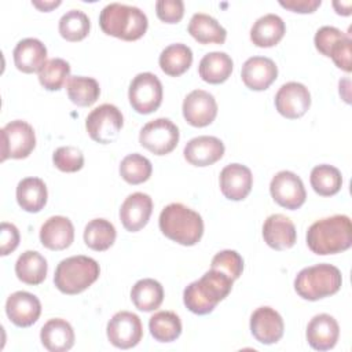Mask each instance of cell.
<instances>
[{
	"label": "cell",
	"instance_id": "6da1fadb",
	"mask_svg": "<svg viewBox=\"0 0 352 352\" xmlns=\"http://www.w3.org/2000/svg\"><path fill=\"white\" fill-rule=\"evenodd\" d=\"M307 245L320 256L341 253L352 245V223L345 214L316 220L307 231Z\"/></svg>",
	"mask_w": 352,
	"mask_h": 352
},
{
	"label": "cell",
	"instance_id": "7a4b0ae2",
	"mask_svg": "<svg viewBox=\"0 0 352 352\" xmlns=\"http://www.w3.org/2000/svg\"><path fill=\"white\" fill-rule=\"evenodd\" d=\"M232 279L226 274L209 270L198 280L191 282L183 292V301L188 311L197 315L212 312L232 289Z\"/></svg>",
	"mask_w": 352,
	"mask_h": 352
},
{
	"label": "cell",
	"instance_id": "3957f363",
	"mask_svg": "<svg viewBox=\"0 0 352 352\" xmlns=\"http://www.w3.org/2000/svg\"><path fill=\"white\" fill-rule=\"evenodd\" d=\"M158 223L160 230L166 238L183 246L198 243L204 234L201 214L179 202L166 205L160 214Z\"/></svg>",
	"mask_w": 352,
	"mask_h": 352
},
{
	"label": "cell",
	"instance_id": "277c9868",
	"mask_svg": "<svg viewBox=\"0 0 352 352\" xmlns=\"http://www.w3.org/2000/svg\"><path fill=\"white\" fill-rule=\"evenodd\" d=\"M99 25L109 36L133 41L146 33L148 21L146 14L138 7L110 3L100 11Z\"/></svg>",
	"mask_w": 352,
	"mask_h": 352
},
{
	"label": "cell",
	"instance_id": "5b68a950",
	"mask_svg": "<svg viewBox=\"0 0 352 352\" xmlns=\"http://www.w3.org/2000/svg\"><path fill=\"white\" fill-rule=\"evenodd\" d=\"M342 285V276L331 264H316L302 268L294 279V290L308 301H316L336 294Z\"/></svg>",
	"mask_w": 352,
	"mask_h": 352
},
{
	"label": "cell",
	"instance_id": "8992f818",
	"mask_svg": "<svg viewBox=\"0 0 352 352\" xmlns=\"http://www.w3.org/2000/svg\"><path fill=\"white\" fill-rule=\"evenodd\" d=\"M100 274L96 260L88 256H72L62 260L55 270L54 283L65 294H78L88 289Z\"/></svg>",
	"mask_w": 352,
	"mask_h": 352
},
{
	"label": "cell",
	"instance_id": "52a82bcc",
	"mask_svg": "<svg viewBox=\"0 0 352 352\" xmlns=\"http://www.w3.org/2000/svg\"><path fill=\"white\" fill-rule=\"evenodd\" d=\"M124 125V118L118 107L103 103L95 107L85 118V128L92 140L109 144L118 138Z\"/></svg>",
	"mask_w": 352,
	"mask_h": 352
},
{
	"label": "cell",
	"instance_id": "ba28073f",
	"mask_svg": "<svg viewBox=\"0 0 352 352\" xmlns=\"http://www.w3.org/2000/svg\"><path fill=\"white\" fill-rule=\"evenodd\" d=\"M128 98L136 113L150 114L155 111L162 102V84L153 73H139L129 84Z\"/></svg>",
	"mask_w": 352,
	"mask_h": 352
},
{
	"label": "cell",
	"instance_id": "9c48e42d",
	"mask_svg": "<svg viewBox=\"0 0 352 352\" xmlns=\"http://www.w3.org/2000/svg\"><path fill=\"white\" fill-rule=\"evenodd\" d=\"M36 146L34 129L22 120H15L1 128V161L26 158Z\"/></svg>",
	"mask_w": 352,
	"mask_h": 352
},
{
	"label": "cell",
	"instance_id": "30bf717a",
	"mask_svg": "<svg viewBox=\"0 0 352 352\" xmlns=\"http://www.w3.org/2000/svg\"><path fill=\"white\" fill-rule=\"evenodd\" d=\"M179 138V128L169 118H155L140 129L139 143L155 155H165L175 150Z\"/></svg>",
	"mask_w": 352,
	"mask_h": 352
},
{
	"label": "cell",
	"instance_id": "8fae6325",
	"mask_svg": "<svg viewBox=\"0 0 352 352\" xmlns=\"http://www.w3.org/2000/svg\"><path fill=\"white\" fill-rule=\"evenodd\" d=\"M107 338L111 345L120 349L136 346L143 337L140 318L129 311H120L107 323Z\"/></svg>",
	"mask_w": 352,
	"mask_h": 352
},
{
	"label": "cell",
	"instance_id": "7c38bea8",
	"mask_svg": "<svg viewBox=\"0 0 352 352\" xmlns=\"http://www.w3.org/2000/svg\"><path fill=\"white\" fill-rule=\"evenodd\" d=\"M270 192L278 205L290 210L302 206L307 198L302 180L290 170H280L272 177Z\"/></svg>",
	"mask_w": 352,
	"mask_h": 352
},
{
	"label": "cell",
	"instance_id": "4fadbf2b",
	"mask_svg": "<svg viewBox=\"0 0 352 352\" xmlns=\"http://www.w3.org/2000/svg\"><path fill=\"white\" fill-rule=\"evenodd\" d=\"M311 106V94L308 88L296 81L283 84L275 95V107L278 113L289 120L302 117Z\"/></svg>",
	"mask_w": 352,
	"mask_h": 352
},
{
	"label": "cell",
	"instance_id": "5bb4252c",
	"mask_svg": "<svg viewBox=\"0 0 352 352\" xmlns=\"http://www.w3.org/2000/svg\"><path fill=\"white\" fill-rule=\"evenodd\" d=\"M217 116V103L212 94L204 89L191 91L183 100V117L192 126H206Z\"/></svg>",
	"mask_w": 352,
	"mask_h": 352
},
{
	"label": "cell",
	"instance_id": "9a60e30c",
	"mask_svg": "<svg viewBox=\"0 0 352 352\" xmlns=\"http://www.w3.org/2000/svg\"><path fill=\"white\" fill-rule=\"evenodd\" d=\"M283 319L271 307H260L250 316V331L253 337L265 345L278 342L283 336Z\"/></svg>",
	"mask_w": 352,
	"mask_h": 352
},
{
	"label": "cell",
	"instance_id": "2e32d148",
	"mask_svg": "<svg viewBox=\"0 0 352 352\" xmlns=\"http://www.w3.org/2000/svg\"><path fill=\"white\" fill-rule=\"evenodd\" d=\"M6 314L18 327H29L37 322L41 314L40 300L29 292H15L6 301Z\"/></svg>",
	"mask_w": 352,
	"mask_h": 352
},
{
	"label": "cell",
	"instance_id": "e0dca14e",
	"mask_svg": "<svg viewBox=\"0 0 352 352\" xmlns=\"http://www.w3.org/2000/svg\"><path fill=\"white\" fill-rule=\"evenodd\" d=\"M220 190L231 201H242L248 197L253 186V176L248 166L230 164L220 172Z\"/></svg>",
	"mask_w": 352,
	"mask_h": 352
},
{
	"label": "cell",
	"instance_id": "ac0fdd59",
	"mask_svg": "<svg viewBox=\"0 0 352 352\" xmlns=\"http://www.w3.org/2000/svg\"><path fill=\"white\" fill-rule=\"evenodd\" d=\"M153 212V199L144 192H133L120 208V219L126 231L136 232L147 223Z\"/></svg>",
	"mask_w": 352,
	"mask_h": 352
},
{
	"label": "cell",
	"instance_id": "d6986e66",
	"mask_svg": "<svg viewBox=\"0 0 352 352\" xmlns=\"http://www.w3.org/2000/svg\"><path fill=\"white\" fill-rule=\"evenodd\" d=\"M278 76L275 62L265 56H252L245 60L241 77L243 84L253 91L267 89Z\"/></svg>",
	"mask_w": 352,
	"mask_h": 352
},
{
	"label": "cell",
	"instance_id": "ffe728a7",
	"mask_svg": "<svg viewBox=\"0 0 352 352\" xmlns=\"http://www.w3.org/2000/svg\"><path fill=\"white\" fill-rule=\"evenodd\" d=\"M183 154L194 166H209L223 157L224 144L216 136H197L187 142Z\"/></svg>",
	"mask_w": 352,
	"mask_h": 352
},
{
	"label": "cell",
	"instance_id": "44dd1931",
	"mask_svg": "<svg viewBox=\"0 0 352 352\" xmlns=\"http://www.w3.org/2000/svg\"><path fill=\"white\" fill-rule=\"evenodd\" d=\"M263 238L275 250H286L294 246L297 232L293 221L285 214L275 213L267 217L263 224Z\"/></svg>",
	"mask_w": 352,
	"mask_h": 352
},
{
	"label": "cell",
	"instance_id": "7402d4cb",
	"mask_svg": "<svg viewBox=\"0 0 352 352\" xmlns=\"http://www.w3.org/2000/svg\"><path fill=\"white\" fill-rule=\"evenodd\" d=\"M338 336L340 326L329 314L315 315L307 326V341L316 351H329L334 348Z\"/></svg>",
	"mask_w": 352,
	"mask_h": 352
},
{
	"label": "cell",
	"instance_id": "603a6c76",
	"mask_svg": "<svg viewBox=\"0 0 352 352\" xmlns=\"http://www.w3.org/2000/svg\"><path fill=\"white\" fill-rule=\"evenodd\" d=\"M74 239V227L65 216H52L40 228V241L50 250H63Z\"/></svg>",
	"mask_w": 352,
	"mask_h": 352
},
{
	"label": "cell",
	"instance_id": "cb8c5ba5",
	"mask_svg": "<svg viewBox=\"0 0 352 352\" xmlns=\"http://www.w3.org/2000/svg\"><path fill=\"white\" fill-rule=\"evenodd\" d=\"M14 63L18 70L23 73H36L47 62L45 45L33 37L21 40L14 48Z\"/></svg>",
	"mask_w": 352,
	"mask_h": 352
},
{
	"label": "cell",
	"instance_id": "d4e9b609",
	"mask_svg": "<svg viewBox=\"0 0 352 352\" xmlns=\"http://www.w3.org/2000/svg\"><path fill=\"white\" fill-rule=\"evenodd\" d=\"M40 340L50 352H65L74 345V330L65 319H50L41 327Z\"/></svg>",
	"mask_w": 352,
	"mask_h": 352
},
{
	"label": "cell",
	"instance_id": "484cf974",
	"mask_svg": "<svg viewBox=\"0 0 352 352\" xmlns=\"http://www.w3.org/2000/svg\"><path fill=\"white\" fill-rule=\"evenodd\" d=\"M286 26L276 14H265L260 16L250 29V40L254 45L268 48L276 45L285 36Z\"/></svg>",
	"mask_w": 352,
	"mask_h": 352
},
{
	"label": "cell",
	"instance_id": "4316f807",
	"mask_svg": "<svg viewBox=\"0 0 352 352\" xmlns=\"http://www.w3.org/2000/svg\"><path fill=\"white\" fill-rule=\"evenodd\" d=\"M47 198V186L38 177H25L16 186L18 205L29 213L40 212L45 206Z\"/></svg>",
	"mask_w": 352,
	"mask_h": 352
},
{
	"label": "cell",
	"instance_id": "83f0119b",
	"mask_svg": "<svg viewBox=\"0 0 352 352\" xmlns=\"http://www.w3.org/2000/svg\"><path fill=\"white\" fill-rule=\"evenodd\" d=\"M188 33L201 44H223L227 37L226 29L213 16L204 12L191 16Z\"/></svg>",
	"mask_w": 352,
	"mask_h": 352
},
{
	"label": "cell",
	"instance_id": "f1b7e54d",
	"mask_svg": "<svg viewBox=\"0 0 352 352\" xmlns=\"http://www.w3.org/2000/svg\"><path fill=\"white\" fill-rule=\"evenodd\" d=\"M232 59L226 52L213 51L206 55L199 62L198 73L199 77L209 84H221L232 73Z\"/></svg>",
	"mask_w": 352,
	"mask_h": 352
},
{
	"label": "cell",
	"instance_id": "f546056e",
	"mask_svg": "<svg viewBox=\"0 0 352 352\" xmlns=\"http://www.w3.org/2000/svg\"><path fill=\"white\" fill-rule=\"evenodd\" d=\"M158 62L165 74L179 77L190 69L192 63V51L188 45L182 43L170 44L162 50Z\"/></svg>",
	"mask_w": 352,
	"mask_h": 352
},
{
	"label": "cell",
	"instance_id": "4dcf8cb0",
	"mask_svg": "<svg viewBox=\"0 0 352 352\" xmlns=\"http://www.w3.org/2000/svg\"><path fill=\"white\" fill-rule=\"evenodd\" d=\"M47 260L36 250L23 252L15 263V274L26 285H40L47 276Z\"/></svg>",
	"mask_w": 352,
	"mask_h": 352
},
{
	"label": "cell",
	"instance_id": "1f68e13d",
	"mask_svg": "<svg viewBox=\"0 0 352 352\" xmlns=\"http://www.w3.org/2000/svg\"><path fill=\"white\" fill-rule=\"evenodd\" d=\"M131 300L139 311L151 312L162 304L164 289L158 280L144 278L132 286Z\"/></svg>",
	"mask_w": 352,
	"mask_h": 352
},
{
	"label": "cell",
	"instance_id": "d6a6232c",
	"mask_svg": "<svg viewBox=\"0 0 352 352\" xmlns=\"http://www.w3.org/2000/svg\"><path fill=\"white\" fill-rule=\"evenodd\" d=\"M66 91L72 103L81 107L94 104L100 95L98 81L92 77L84 76L69 77V80L66 81Z\"/></svg>",
	"mask_w": 352,
	"mask_h": 352
},
{
	"label": "cell",
	"instance_id": "836d02e7",
	"mask_svg": "<svg viewBox=\"0 0 352 352\" xmlns=\"http://www.w3.org/2000/svg\"><path fill=\"white\" fill-rule=\"evenodd\" d=\"M148 329L154 340L172 342L182 334V320L172 311H160L150 318Z\"/></svg>",
	"mask_w": 352,
	"mask_h": 352
},
{
	"label": "cell",
	"instance_id": "e575fe53",
	"mask_svg": "<svg viewBox=\"0 0 352 352\" xmlns=\"http://www.w3.org/2000/svg\"><path fill=\"white\" fill-rule=\"evenodd\" d=\"M114 226L106 219H94L84 228L85 245L96 252L107 250L116 241Z\"/></svg>",
	"mask_w": 352,
	"mask_h": 352
},
{
	"label": "cell",
	"instance_id": "d590c367",
	"mask_svg": "<svg viewBox=\"0 0 352 352\" xmlns=\"http://www.w3.org/2000/svg\"><path fill=\"white\" fill-rule=\"evenodd\" d=\"M309 182L316 194L322 197H331L340 191L342 186V176L336 166L322 164L316 165L311 170Z\"/></svg>",
	"mask_w": 352,
	"mask_h": 352
},
{
	"label": "cell",
	"instance_id": "8d00e7d4",
	"mask_svg": "<svg viewBox=\"0 0 352 352\" xmlns=\"http://www.w3.org/2000/svg\"><path fill=\"white\" fill-rule=\"evenodd\" d=\"M59 33L67 41H80L85 38L91 29L89 18L80 10H70L59 19Z\"/></svg>",
	"mask_w": 352,
	"mask_h": 352
},
{
	"label": "cell",
	"instance_id": "74e56055",
	"mask_svg": "<svg viewBox=\"0 0 352 352\" xmlns=\"http://www.w3.org/2000/svg\"><path fill=\"white\" fill-rule=\"evenodd\" d=\"M151 172L153 166L148 158L138 153L128 154L120 164V175L129 184H140L148 180Z\"/></svg>",
	"mask_w": 352,
	"mask_h": 352
},
{
	"label": "cell",
	"instance_id": "f35d334b",
	"mask_svg": "<svg viewBox=\"0 0 352 352\" xmlns=\"http://www.w3.org/2000/svg\"><path fill=\"white\" fill-rule=\"evenodd\" d=\"M70 74V65L62 58H52L38 72L40 84L48 91H58L66 84Z\"/></svg>",
	"mask_w": 352,
	"mask_h": 352
},
{
	"label": "cell",
	"instance_id": "ab89813d",
	"mask_svg": "<svg viewBox=\"0 0 352 352\" xmlns=\"http://www.w3.org/2000/svg\"><path fill=\"white\" fill-rule=\"evenodd\" d=\"M212 270L220 271L230 276L232 280L238 279L243 271V260L235 250H221L212 258Z\"/></svg>",
	"mask_w": 352,
	"mask_h": 352
},
{
	"label": "cell",
	"instance_id": "60d3db41",
	"mask_svg": "<svg viewBox=\"0 0 352 352\" xmlns=\"http://www.w3.org/2000/svg\"><path fill=\"white\" fill-rule=\"evenodd\" d=\"M52 161L62 172H77L84 166V155L74 146L58 147L52 154Z\"/></svg>",
	"mask_w": 352,
	"mask_h": 352
},
{
	"label": "cell",
	"instance_id": "b9f144b4",
	"mask_svg": "<svg viewBox=\"0 0 352 352\" xmlns=\"http://www.w3.org/2000/svg\"><path fill=\"white\" fill-rule=\"evenodd\" d=\"M157 16L166 23H177L184 15V3L182 0H158L155 3Z\"/></svg>",
	"mask_w": 352,
	"mask_h": 352
},
{
	"label": "cell",
	"instance_id": "7bdbcfd3",
	"mask_svg": "<svg viewBox=\"0 0 352 352\" xmlns=\"http://www.w3.org/2000/svg\"><path fill=\"white\" fill-rule=\"evenodd\" d=\"M351 36L346 34L345 37H342L341 40H338L336 44H333V47L329 51V58L333 59V62L336 63L337 67H340L341 70L349 73L352 70L351 67Z\"/></svg>",
	"mask_w": 352,
	"mask_h": 352
},
{
	"label": "cell",
	"instance_id": "ee69618b",
	"mask_svg": "<svg viewBox=\"0 0 352 352\" xmlns=\"http://www.w3.org/2000/svg\"><path fill=\"white\" fill-rule=\"evenodd\" d=\"M345 36L346 33L341 32L334 26H322L315 34V38H314L315 47L322 55L329 56V51L333 47V44H336L338 40H341Z\"/></svg>",
	"mask_w": 352,
	"mask_h": 352
},
{
	"label": "cell",
	"instance_id": "f6af8a7d",
	"mask_svg": "<svg viewBox=\"0 0 352 352\" xmlns=\"http://www.w3.org/2000/svg\"><path fill=\"white\" fill-rule=\"evenodd\" d=\"M0 242H1V248H0L1 256H7L11 252H14L19 245L18 228L11 223L3 221L0 227Z\"/></svg>",
	"mask_w": 352,
	"mask_h": 352
},
{
	"label": "cell",
	"instance_id": "bcb514c9",
	"mask_svg": "<svg viewBox=\"0 0 352 352\" xmlns=\"http://www.w3.org/2000/svg\"><path fill=\"white\" fill-rule=\"evenodd\" d=\"M320 0H280L279 4L290 11L294 12H300V14H309L314 12L319 6H320Z\"/></svg>",
	"mask_w": 352,
	"mask_h": 352
},
{
	"label": "cell",
	"instance_id": "7dc6e473",
	"mask_svg": "<svg viewBox=\"0 0 352 352\" xmlns=\"http://www.w3.org/2000/svg\"><path fill=\"white\" fill-rule=\"evenodd\" d=\"M333 7L336 8V12L340 15H351V1H333Z\"/></svg>",
	"mask_w": 352,
	"mask_h": 352
},
{
	"label": "cell",
	"instance_id": "c3c4849f",
	"mask_svg": "<svg viewBox=\"0 0 352 352\" xmlns=\"http://www.w3.org/2000/svg\"><path fill=\"white\" fill-rule=\"evenodd\" d=\"M32 4L41 11H50L55 7H58L60 4V1L59 0H56V1H32Z\"/></svg>",
	"mask_w": 352,
	"mask_h": 352
}]
</instances>
